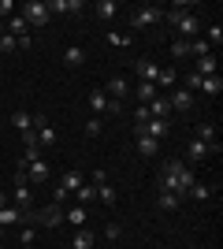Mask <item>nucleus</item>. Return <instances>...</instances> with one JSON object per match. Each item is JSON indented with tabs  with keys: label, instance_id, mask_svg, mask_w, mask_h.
I'll use <instances>...</instances> for the list:
<instances>
[{
	"label": "nucleus",
	"instance_id": "obj_1",
	"mask_svg": "<svg viewBox=\"0 0 223 249\" xmlns=\"http://www.w3.org/2000/svg\"><path fill=\"white\" fill-rule=\"evenodd\" d=\"M197 182V175H193V167H186L182 160H164V167H160V178H156V190H168V194H179L182 201H186V190Z\"/></svg>",
	"mask_w": 223,
	"mask_h": 249
},
{
	"label": "nucleus",
	"instance_id": "obj_2",
	"mask_svg": "<svg viewBox=\"0 0 223 249\" xmlns=\"http://www.w3.org/2000/svg\"><path fill=\"white\" fill-rule=\"evenodd\" d=\"M164 15H168V22H171V26H179L182 41H193V37L201 34V19H197L193 11H186L182 4H175V8H171V11H164Z\"/></svg>",
	"mask_w": 223,
	"mask_h": 249
},
{
	"label": "nucleus",
	"instance_id": "obj_3",
	"mask_svg": "<svg viewBox=\"0 0 223 249\" xmlns=\"http://www.w3.org/2000/svg\"><path fill=\"white\" fill-rule=\"evenodd\" d=\"M19 15H22V22L30 26V34L34 30H41V26H49V8H45V0H30V4H22L19 8Z\"/></svg>",
	"mask_w": 223,
	"mask_h": 249
},
{
	"label": "nucleus",
	"instance_id": "obj_4",
	"mask_svg": "<svg viewBox=\"0 0 223 249\" xmlns=\"http://www.w3.org/2000/svg\"><path fill=\"white\" fill-rule=\"evenodd\" d=\"M160 19H164V11H160L156 4H141V8H134V11L127 15L130 30H145V26H156Z\"/></svg>",
	"mask_w": 223,
	"mask_h": 249
},
{
	"label": "nucleus",
	"instance_id": "obj_5",
	"mask_svg": "<svg viewBox=\"0 0 223 249\" xmlns=\"http://www.w3.org/2000/svg\"><path fill=\"white\" fill-rule=\"evenodd\" d=\"M156 138V142H164V138L171 134V119H145V123L134 126V138Z\"/></svg>",
	"mask_w": 223,
	"mask_h": 249
},
{
	"label": "nucleus",
	"instance_id": "obj_6",
	"mask_svg": "<svg viewBox=\"0 0 223 249\" xmlns=\"http://www.w3.org/2000/svg\"><path fill=\"white\" fill-rule=\"evenodd\" d=\"M34 223L37 227H60L64 223V205H45V208H34Z\"/></svg>",
	"mask_w": 223,
	"mask_h": 249
},
{
	"label": "nucleus",
	"instance_id": "obj_7",
	"mask_svg": "<svg viewBox=\"0 0 223 249\" xmlns=\"http://www.w3.org/2000/svg\"><path fill=\"white\" fill-rule=\"evenodd\" d=\"M130 71L138 74V82H149V86H156V78H160V67H156V60H149V56L134 60V63H130Z\"/></svg>",
	"mask_w": 223,
	"mask_h": 249
},
{
	"label": "nucleus",
	"instance_id": "obj_8",
	"mask_svg": "<svg viewBox=\"0 0 223 249\" xmlns=\"http://www.w3.org/2000/svg\"><path fill=\"white\" fill-rule=\"evenodd\" d=\"M168 104H171V115H186L193 108V93L182 89V86H175V89L168 93Z\"/></svg>",
	"mask_w": 223,
	"mask_h": 249
},
{
	"label": "nucleus",
	"instance_id": "obj_9",
	"mask_svg": "<svg viewBox=\"0 0 223 249\" xmlns=\"http://www.w3.org/2000/svg\"><path fill=\"white\" fill-rule=\"evenodd\" d=\"M49 175H52V171H49V160H41V156L26 164V178H30V186H45Z\"/></svg>",
	"mask_w": 223,
	"mask_h": 249
},
{
	"label": "nucleus",
	"instance_id": "obj_10",
	"mask_svg": "<svg viewBox=\"0 0 223 249\" xmlns=\"http://www.w3.org/2000/svg\"><path fill=\"white\" fill-rule=\"evenodd\" d=\"M49 15H82V0H45Z\"/></svg>",
	"mask_w": 223,
	"mask_h": 249
},
{
	"label": "nucleus",
	"instance_id": "obj_11",
	"mask_svg": "<svg viewBox=\"0 0 223 249\" xmlns=\"http://www.w3.org/2000/svg\"><path fill=\"white\" fill-rule=\"evenodd\" d=\"M193 138H197V142H205L212 153H220V134H216L212 123H197V126H193Z\"/></svg>",
	"mask_w": 223,
	"mask_h": 249
},
{
	"label": "nucleus",
	"instance_id": "obj_12",
	"mask_svg": "<svg viewBox=\"0 0 223 249\" xmlns=\"http://www.w3.org/2000/svg\"><path fill=\"white\" fill-rule=\"evenodd\" d=\"M104 97H108V101H123V97H130V82H127V78H123V74H116V78L108 82Z\"/></svg>",
	"mask_w": 223,
	"mask_h": 249
},
{
	"label": "nucleus",
	"instance_id": "obj_13",
	"mask_svg": "<svg viewBox=\"0 0 223 249\" xmlns=\"http://www.w3.org/2000/svg\"><path fill=\"white\" fill-rule=\"evenodd\" d=\"M86 60H89V52H86L82 45H71V49L64 52V67H71V71H78V67H86Z\"/></svg>",
	"mask_w": 223,
	"mask_h": 249
},
{
	"label": "nucleus",
	"instance_id": "obj_14",
	"mask_svg": "<svg viewBox=\"0 0 223 249\" xmlns=\"http://www.w3.org/2000/svg\"><path fill=\"white\" fill-rule=\"evenodd\" d=\"M19 223H22V212H19V208H15V205L8 201V205L0 208V231H8V227H19Z\"/></svg>",
	"mask_w": 223,
	"mask_h": 249
},
{
	"label": "nucleus",
	"instance_id": "obj_15",
	"mask_svg": "<svg viewBox=\"0 0 223 249\" xmlns=\"http://www.w3.org/2000/svg\"><path fill=\"white\" fill-rule=\"evenodd\" d=\"M11 126H15L19 134H30L34 130V115L26 112V108H15V112H11Z\"/></svg>",
	"mask_w": 223,
	"mask_h": 249
},
{
	"label": "nucleus",
	"instance_id": "obj_16",
	"mask_svg": "<svg viewBox=\"0 0 223 249\" xmlns=\"http://www.w3.org/2000/svg\"><path fill=\"white\" fill-rule=\"evenodd\" d=\"M216 71H220V67H216V52H208V56H201V60H193V74H201V78H212Z\"/></svg>",
	"mask_w": 223,
	"mask_h": 249
},
{
	"label": "nucleus",
	"instance_id": "obj_17",
	"mask_svg": "<svg viewBox=\"0 0 223 249\" xmlns=\"http://www.w3.org/2000/svg\"><path fill=\"white\" fill-rule=\"evenodd\" d=\"M145 108H149V115H153V119H171V104H168V97H156V101H149Z\"/></svg>",
	"mask_w": 223,
	"mask_h": 249
},
{
	"label": "nucleus",
	"instance_id": "obj_18",
	"mask_svg": "<svg viewBox=\"0 0 223 249\" xmlns=\"http://www.w3.org/2000/svg\"><path fill=\"white\" fill-rule=\"evenodd\" d=\"M156 86H160V89H175V86H179V67H160Z\"/></svg>",
	"mask_w": 223,
	"mask_h": 249
},
{
	"label": "nucleus",
	"instance_id": "obj_19",
	"mask_svg": "<svg viewBox=\"0 0 223 249\" xmlns=\"http://www.w3.org/2000/svg\"><path fill=\"white\" fill-rule=\"evenodd\" d=\"M97 19H104V22H112V19H116V15H119V11H123V8H119V4H116V0H101V4H97Z\"/></svg>",
	"mask_w": 223,
	"mask_h": 249
},
{
	"label": "nucleus",
	"instance_id": "obj_20",
	"mask_svg": "<svg viewBox=\"0 0 223 249\" xmlns=\"http://www.w3.org/2000/svg\"><path fill=\"white\" fill-rule=\"evenodd\" d=\"M74 197H78V205H82V208H89L97 201V186H93V182H82V186L74 190Z\"/></svg>",
	"mask_w": 223,
	"mask_h": 249
},
{
	"label": "nucleus",
	"instance_id": "obj_21",
	"mask_svg": "<svg viewBox=\"0 0 223 249\" xmlns=\"http://www.w3.org/2000/svg\"><path fill=\"white\" fill-rule=\"evenodd\" d=\"M130 93H134V97H138V101L141 104H149V101H156V86H149V82H138V86H130Z\"/></svg>",
	"mask_w": 223,
	"mask_h": 249
},
{
	"label": "nucleus",
	"instance_id": "obj_22",
	"mask_svg": "<svg viewBox=\"0 0 223 249\" xmlns=\"http://www.w3.org/2000/svg\"><path fill=\"white\" fill-rule=\"evenodd\" d=\"M208 156H216V153H212L208 145H205V142L190 138V160H193V164H201V160H208Z\"/></svg>",
	"mask_w": 223,
	"mask_h": 249
},
{
	"label": "nucleus",
	"instance_id": "obj_23",
	"mask_svg": "<svg viewBox=\"0 0 223 249\" xmlns=\"http://www.w3.org/2000/svg\"><path fill=\"white\" fill-rule=\"evenodd\" d=\"M156 205L164 208V212H175V208L182 205V197H179V194H168V190H160V194H156Z\"/></svg>",
	"mask_w": 223,
	"mask_h": 249
},
{
	"label": "nucleus",
	"instance_id": "obj_24",
	"mask_svg": "<svg viewBox=\"0 0 223 249\" xmlns=\"http://www.w3.org/2000/svg\"><path fill=\"white\" fill-rule=\"evenodd\" d=\"M93 231L89 227H78V234H74V242H71V249H93Z\"/></svg>",
	"mask_w": 223,
	"mask_h": 249
},
{
	"label": "nucleus",
	"instance_id": "obj_25",
	"mask_svg": "<svg viewBox=\"0 0 223 249\" xmlns=\"http://www.w3.org/2000/svg\"><path fill=\"white\" fill-rule=\"evenodd\" d=\"M201 93H205V97H220V93H223V78H220V74L201 78Z\"/></svg>",
	"mask_w": 223,
	"mask_h": 249
},
{
	"label": "nucleus",
	"instance_id": "obj_26",
	"mask_svg": "<svg viewBox=\"0 0 223 249\" xmlns=\"http://www.w3.org/2000/svg\"><path fill=\"white\" fill-rule=\"evenodd\" d=\"M8 34H11V37H15V41H19V37H26V34H30V26L22 22V15H11V19H8Z\"/></svg>",
	"mask_w": 223,
	"mask_h": 249
},
{
	"label": "nucleus",
	"instance_id": "obj_27",
	"mask_svg": "<svg viewBox=\"0 0 223 249\" xmlns=\"http://www.w3.org/2000/svg\"><path fill=\"white\" fill-rule=\"evenodd\" d=\"M64 219H67V223H71L74 231H78V227H86V208H82V205L67 208V212H64Z\"/></svg>",
	"mask_w": 223,
	"mask_h": 249
},
{
	"label": "nucleus",
	"instance_id": "obj_28",
	"mask_svg": "<svg viewBox=\"0 0 223 249\" xmlns=\"http://www.w3.org/2000/svg\"><path fill=\"white\" fill-rule=\"evenodd\" d=\"M186 197H190V201H208V197H212V186H205V182H193V186L186 190Z\"/></svg>",
	"mask_w": 223,
	"mask_h": 249
},
{
	"label": "nucleus",
	"instance_id": "obj_29",
	"mask_svg": "<svg viewBox=\"0 0 223 249\" xmlns=\"http://www.w3.org/2000/svg\"><path fill=\"white\" fill-rule=\"evenodd\" d=\"M104 41L112 45V49H130V45H134V41H130V34H119V30H108Z\"/></svg>",
	"mask_w": 223,
	"mask_h": 249
},
{
	"label": "nucleus",
	"instance_id": "obj_30",
	"mask_svg": "<svg viewBox=\"0 0 223 249\" xmlns=\"http://www.w3.org/2000/svg\"><path fill=\"white\" fill-rule=\"evenodd\" d=\"M89 108H93V115L108 112V97H104V89H93V93H89Z\"/></svg>",
	"mask_w": 223,
	"mask_h": 249
},
{
	"label": "nucleus",
	"instance_id": "obj_31",
	"mask_svg": "<svg viewBox=\"0 0 223 249\" xmlns=\"http://www.w3.org/2000/svg\"><path fill=\"white\" fill-rule=\"evenodd\" d=\"M138 153H141V156H156V153H160V142L141 134V138H138Z\"/></svg>",
	"mask_w": 223,
	"mask_h": 249
},
{
	"label": "nucleus",
	"instance_id": "obj_32",
	"mask_svg": "<svg viewBox=\"0 0 223 249\" xmlns=\"http://www.w3.org/2000/svg\"><path fill=\"white\" fill-rule=\"evenodd\" d=\"M82 134H86V138H101V134H104V123H101V115H93V119H86Z\"/></svg>",
	"mask_w": 223,
	"mask_h": 249
},
{
	"label": "nucleus",
	"instance_id": "obj_33",
	"mask_svg": "<svg viewBox=\"0 0 223 249\" xmlns=\"http://www.w3.org/2000/svg\"><path fill=\"white\" fill-rule=\"evenodd\" d=\"M97 201H104V205H116V201H119L116 186H112V182H104V186H97Z\"/></svg>",
	"mask_w": 223,
	"mask_h": 249
},
{
	"label": "nucleus",
	"instance_id": "obj_34",
	"mask_svg": "<svg viewBox=\"0 0 223 249\" xmlns=\"http://www.w3.org/2000/svg\"><path fill=\"white\" fill-rule=\"evenodd\" d=\"M34 234H37V223H22V231H19L22 249H34Z\"/></svg>",
	"mask_w": 223,
	"mask_h": 249
},
{
	"label": "nucleus",
	"instance_id": "obj_35",
	"mask_svg": "<svg viewBox=\"0 0 223 249\" xmlns=\"http://www.w3.org/2000/svg\"><path fill=\"white\" fill-rule=\"evenodd\" d=\"M208 52H212L208 41H201V37H193V41H190V56H193V60H201V56H208Z\"/></svg>",
	"mask_w": 223,
	"mask_h": 249
},
{
	"label": "nucleus",
	"instance_id": "obj_36",
	"mask_svg": "<svg viewBox=\"0 0 223 249\" xmlns=\"http://www.w3.org/2000/svg\"><path fill=\"white\" fill-rule=\"evenodd\" d=\"M171 56L175 60H190V41H171Z\"/></svg>",
	"mask_w": 223,
	"mask_h": 249
},
{
	"label": "nucleus",
	"instance_id": "obj_37",
	"mask_svg": "<svg viewBox=\"0 0 223 249\" xmlns=\"http://www.w3.org/2000/svg\"><path fill=\"white\" fill-rule=\"evenodd\" d=\"M15 49H19V41H15V37H11V34L4 30V37H0V56H11Z\"/></svg>",
	"mask_w": 223,
	"mask_h": 249
},
{
	"label": "nucleus",
	"instance_id": "obj_38",
	"mask_svg": "<svg viewBox=\"0 0 223 249\" xmlns=\"http://www.w3.org/2000/svg\"><path fill=\"white\" fill-rule=\"evenodd\" d=\"M15 11H19V4H15V0H0V19H11Z\"/></svg>",
	"mask_w": 223,
	"mask_h": 249
},
{
	"label": "nucleus",
	"instance_id": "obj_39",
	"mask_svg": "<svg viewBox=\"0 0 223 249\" xmlns=\"http://www.w3.org/2000/svg\"><path fill=\"white\" fill-rule=\"evenodd\" d=\"M208 45H212V49L223 45V26H208Z\"/></svg>",
	"mask_w": 223,
	"mask_h": 249
},
{
	"label": "nucleus",
	"instance_id": "obj_40",
	"mask_svg": "<svg viewBox=\"0 0 223 249\" xmlns=\"http://www.w3.org/2000/svg\"><path fill=\"white\" fill-rule=\"evenodd\" d=\"M119 234H123V227H119L116 219H112V223L104 227V238H108V242H119Z\"/></svg>",
	"mask_w": 223,
	"mask_h": 249
},
{
	"label": "nucleus",
	"instance_id": "obj_41",
	"mask_svg": "<svg viewBox=\"0 0 223 249\" xmlns=\"http://www.w3.org/2000/svg\"><path fill=\"white\" fill-rule=\"evenodd\" d=\"M182 89H201V74H193V71H186V86H182Z\"/></svg>",
	"mask_w": 223,
	"mask_h": 249
},
{
	"label": "nucleus",
	"instance_id": "obj_42",
	"mask_svg": "<svg viewBox=\"0 0 223 249\" xmlns=\"http://www.w3.org/2000/svg\"><path fill=\"white\" fill-rule=\"evenodd\" d=\"M89 182H93V186H104V182H108V171H104V167H93Z\"/></svg>",
	"mask_w": 223,
	"mask_h": 249
},
{
	"label": "nucleus",
	"instance_id": "obj_43",
	"mask_svg": "<svg viewBox=\"0 0 223 249\" xmlns=\"http://www.w3.org/2000/svg\"><path fill=\"white\" fill-rule=\"evenodd\" d=\"M108 112H112V115H123V101H108Z\"/></svg>",
	"mask_w": 223,
	"mask_h": 249
},
{
	"label": "nucleus",
	"instance_id": "obj_44",
	"mask_svg": "<svg viewBox=\"0 0 223 249\" xmlns=\"http://www.w3.org/2000/svg\"><path fill=\"white\" fill-rule=\"evenodd\" d=\"M4 205H8V194H4V190H0V208H4Z\"/></svg>",
	"mask_w": 223,
	"mask_h": 249
},
{
	"label": "nucleus",
	"instance_id": "obj_45",
	"mask_svg": "<svg viewBox=\"0 0 223 249\" xmlns=\"http://www.w3.org/2000/svg\"><path fill=\"white\" fill-rule=\"evenodd\" d=\"M0 249H4V231H0Z\"/></svg>",
	"mask_w": 223,
	"mask_h": 249
},
{
	"label": "nucleus",
	"instance_id": "obj_46",
	"mask_svg": "<svg viewBox=\"0 0 223 249\" xmlns=\"http://www.w3.org/2000/svg\"><path fill=\"white\" fill-rule=\"evenodd\" d=\"M0 37H4V26H0Z\"/></svg>",
	"mask_w": 223,
	"mask_h": 249
}]
</instances>
